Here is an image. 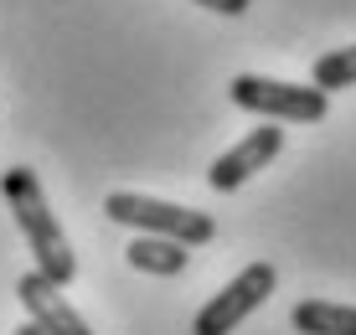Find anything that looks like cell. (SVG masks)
I'll return each instance as SVG.
<instances>
[{
  "label": "cell",
  "mask_w": 356,
  "mask_h": 335,
  "mask_svg": "<svg viewBox=\"0 0 356 335\" xmlns=\"http://www.w3.org/2000/svg\"><path fill=\"white\" fill-rule=\"evenodd\" d=\"M124 258H129V268H140V274H161V279H176V274H186V263H191V253H186V243H170V238H134L124 247Z\"/></svg>",
  "instance_id": "cell-7"
},
{
  "label": "cell",
  "mask_w": 356,
  "mask_h": 335,
  "mask_svg": "<svg viewBox=\"0 0 356 335\" xmlns=\"http://www.w3.org/2000/svg\"><path fill=\"white\" fill-rule=\"evenodd\" d=\"M284 150V129H274V124H264V129H248V140H238L232 150H222L212 160V170H207V186L212 191H238L248 176H259V170Z\"/></svg>",
  "instance_id": "cell-5"
},
{
  "label": "cell",
  "mask_w": 356,
  "mask_h": 335,
  "mask_svg": "<svg viewBox=\"0 0 356 335\" xmlns=\"http://www.w3.org/2000/svg\"><path fill=\"white\" fill-rule=\"evenodd\" d=\"M289 320H294V330H300V335H356V304L300 300Z\"/></svg>",
  "instance_id": "cell-8"
},
{
  "label": "cell",
  "mask_w": 356,
  "mask_h": 335,
  "mask_svg": "<svg viewBox=\"0 0 356 335\" xmlns=\"http://www.w3.org/2000/svg\"><path fill=\"white\" fill-rule=\"evenodd\" d=\"M10 335H47V330L36 325V320H26V325H21V330H10Z\"/></svg>",
  "instance_id": "cell-11"
},
{
  "label": "cell",
  "mask_w": 356,
  "mask_h": 335,
  "mask_svg": "<svg viewBox=\"0 0 356 335\" xmlns=\"http://www.w3.org/2000/svg\"><path fill=\"white\" fill-rule=\"evenodd\" d=\"M16 294H21V304L31 309V320H36L47 335H93L88 325H83V315L67 304L63 284H52L47 274H36V268L16 284Z\"/></svg>",
  "instance_id": "cell-6"
},
{
  "label": "cell",
  "mask_w": 356,
  "mask_h": 335,
  "mask_svg": "<svg viewBox=\"0 0 356 335\" xmlns=\"http://www.w3.org/2000/svg\"><path fill=\"white\" fill-rule=\"evenodd\" d=\"M315 88L321 93H336V88H351L356 83V42L351 47H336V52H325V57H315Z\"/></svg>",
  "instance_id": "cell-9"
},
{
  "label": "cell",
  "mask_w": 356,
  "mask_h": 335,
  "mask_svg": "<svg viewBox=\"0 0 356 335\" xmlns=\"http://www.w3.org/2000/svg\"><path fill=\"white\" fill-rule=\"evenodd\" d=\"M191 6H207V10H217V16H243L248 0H191Z\"/></svg>",
  "instance_id": "cell-10"
},
{
  "label": "cell",
  "mask_w": 356,
  "mask_h": 335,
  "mask_svg": "<svg viewBox=\"0 0 356 335\" xmlns=\"http://www.w3.org/2000/svg\"><path fill=\"white\" fill-rule=\"evenodd\" d=\"M104 212L119 227H140L150 238H170V243H186V247L217 238V222L207 212H191V206H176V202H155V196H140V191H114L104 202Z\"/></svg>",
  "instance_id": "cell-2"
},
{
  "label": "cell",
  "mask_w": 356,
  "mask_h": 335,
  "mask_svg": "<svg viewBox=\"0 0 356 335\" xmlns=\"http://www.w3.org/2000/svg\"><path fill=\"white\" fill-rule=\"evenodd\" d=\"M232 104L248 108V114H264V119H279V124H321L325 108H330V93L300 88V83H279V78H259V72H238L232 78Z\"/></svg>",
  "instance_id": "cell-3"
},
{
  "label": "cell",
  "mask_w": 356,
  "mask_h": 335,
  "mask_svg": "<svg viewBox=\"0 0 356 335\" xmlns=\"http://www.w3.org/2000/svg\"><path fill=\"white\" fill-rule=\"evenodd\" d=\"M274 284H279L274 263H248L222 294H212V300L202 304V315L191 320V335H232L268 294H274Z\"/></svg>",
  "instance_id": "cell-4"
},
{
  "label": "cell",
  "mask_w": 356,
  "mask_h": 335,
  "mask_svg": "<svg viewBox=\"0 0 356 335\" xmlns=\"http://www.w3.org/2000/svg\"><path fill=\"white\" fill-rule=\"evenodd\" d=\"M0 191H6V202H10V217H16L21 238H26L31 253H36V274H47L52 284L67 289V284L78 279V258H72V247L63 238V227H57L52 206H47L36 170L31 165H10L6 176H0Z\"/></svg>",
  "instance_id": "cell-1"
}]
</instances>
